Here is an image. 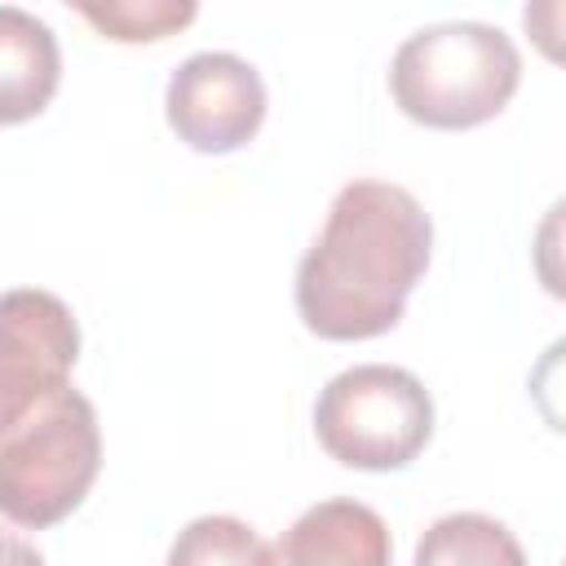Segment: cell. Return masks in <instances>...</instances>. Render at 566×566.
Segmentation results:
<instances>
[{
  "label": "cell",
  "mask_w": 566,
  "mask_h": 566,
  "mask_svg": "<svg viewBox=\"0 0 566 566\" xmlns=\"http://www.w3.org/2000/svg\"><path fill=\"white\" fill-rule=\"evenodd\" d=\"M433 221L394 181H349L296 265V314L323 340H371L389 332L424 279Z\"/></svg>",
  "instance_id": "obj_1"
},
{
  "label": "cell",
  "mask_w": 566,
  "mask_h": 566,
  "mask_svg": "<svg viewBox=\"0 0 566 566\" xmlns=\"http://www.w3.org/2000/svg\"><path fill=\"white\" fill-rule=\"evenodd\" d=\"M522 84L517 44L491 22H433L411 31L389 62L398 111L424 128H478Z\"/></svg>",
  "instance_id": "obj_2"
},
{
  "label": "cell",
  "mask_w": 566,
  "mask_h": 566,
  "mask_svg": "<svg viewBox=\"0 0 566 566\" xmlns=\"http://www.w3.org/2000/svg\"><path fill=\"white\" fill-rule=\"evenodd\" d=\"M102 469L97 411L80 389H57L35 416L0 438V513L44 531L71 517Z\"/></svg>",
  "instance_id": "obj_3"
},
{
  "label": "cell",
  "mask_w": 566,
  "mask_h": 566,
  "mask_svg": "<svg viewBox=\"0 0 566 566\" xmlns=\"http://www.w3.org/2000/svg\"><path fill=\"white\" fill-rule=\"evenodd\" d=\"M314 433L318 447L345 469H407L433 438V398L407 367L358 363L318 389Z\"/></svg>",
  "instance_id": "obj_4"
},
{
  "label": "cell",
  "mask_w": 566,
  "mask_h": 566,
  "mask_svg": "<svg viewBox=\"0 0 566 566\" xmlns=\"http://www.w3.org/2000/svg\"><path fill=\"white\" fill-rule=\"evenodd\" d=\"M80 358V323L71 305L44 287L0 292V438L35 416Z\"/></svg>",
  "instance_id": "obj_5"
},
{
  "label": "cell",
  "mask_w": 566,
  "mask_h": 566,
  "mask_svg": "<svg viewBox=\"0 0 566 566\" xmlns=\"http://www.w3.org/2000/svg\"><path fill=\"white\" fill-rule=\"evenodd\" d=\"M164 115L190 150L230 155L248 146L265 119V80L239 53H190L168 75Z\"/></svg>",
  "instance_id": "obj_6"
},
{
  "label": "cell",
  "mask_w": 566,
  "mask_h": 566,
  "mask_svg": "<svg viewBox=\"0 0 566 566\" xmlns=\"http://www.w3.org/2000/svg\"><path fill=\"white\" fill-rule=\"evenodd\" d=\"M389 526L371 504L318 500L279 539L261 544L256 566H389Z\"/></svg>",
  "instance_id": "obj_7"
},
{
  "label": "cell",
  "mask_w": 566,
  "mask_h": 566,
  "mask_svg": "<svg viewBox=\"0 0 566 566\" xmlns=\"http://www.w3.org/2000/svg\"><path fill=\"white\" fill-rule=\"evenodd\" d=\"M62 80V49L44 18L0 4V124L35 119Z\"/></svg>",
  "instance_id": "obj_8"
},
{
  "label": "cell",
  "mask_w": 566,
  "mask_h": 566,
  "mask_svg": "<svg viewBox=\"0 0 566 566\" xmlns=\"http://www.w3.org/2000/svg\"><path fill=\"white\" fill-rule=\"evenodd\" d=\"M416 566H526L517 535L486 513H447L416 544Z\"/></svg>",
  "instance_id": "obj_9"
},
{
  "label": "cell",
  "mask_w": 566,
  "mask_h": 566,
  "mask_svg": "<svg viewBox=\"0 0 566 566\" xmlns=\"http://www.w3.org/2000/svg\"><path fill=\"white\" fill-rule=\"evenodd\" d=\"M75 13L93 22L106 40L146 44V40H164L181 31L186 22H195L199 4L195 0H80Z\"/></svg>",
  "instance_id": "obj_10"
},
{
  "label": "cell",
  "mask_w": 566,
  "mask_h": 566,
  "mask_svg": "<svg viewBox=\"0 0 566 566\" xmlns=\"http://www.w3.org/2000/svg\"><path fill=\"white\" fill-rule=\"evenodd\" d=\"M261 535L230 517V513H208L195 517L177 531L168 548V566H256Z\"/></svg>",
  "instance_id": "obj_11"
},
{
  "label": "cell",
  "mask_w": 566,
  "mask_h": 566,
  "mask_svg": "<svg viewBox=\"0 0 566 566\" xmlns=\"http://www.w3.org/2000/svg\"><path fill=\"white\" fill-rule=\"evenodd\" d=\"M0 566H44V557L35 553V544L0 526Z\"/></svg>",
  "instance_id": "obj_12"
}]
</instances>
